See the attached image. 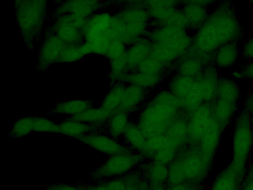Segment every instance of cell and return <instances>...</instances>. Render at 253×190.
<instances>
[{"instance_id":"cell-29","label":"cell","mask_w":253,"mask_h":190,"mask_svg":"<svg viewBox=\"0 0 253 190\" xmlns=\"http://www.w3.org/2000/svg\"><path fill=\"white\" fill-rule=\"evenodd\" d=\"M92 103L87 100L74 99L58 103L52 110V114H69L72 116L81 113L92 107Z\"/></svg>"},{"instance_id":"cell-42","label":"cell","mask_w":253,"mask_h":190,"mask_svg":"<svg viewBox=\"0 0 253 190\" xmlns=\"http://www.w3.org/2000/svg\"><path fill=\"white\" fill-rule=\"evenodd\" d=\"M251 4H253V0L249 1Z\"/></svg>"},{"instance_id":"cell-21","label":"cell","mask_w":253,"mask_h":190,"mask_svg":"<svg viewBox=\"0 0 253 190\" xmlns=\"http://www.w3.org/2000/svg\"><path fill=\"white\" fill-rule=\"evenodd\" d=\"M58 125L59 134L76 139L84 135L101 132L104 128L100 126L83 123L69 118L62 121Z\"/></svg>"},{"instance_id":"cell-36","label":"cell","mask_w":253,"mask_h":190,"mask_svg":"<svg viewBox=\"0 0 253 190\" xmlns=\"http://www.w3.org/2000/svg\"><path fill=\"white\" fill-rule=\"evenodd\" d=\"M238 66V70H234L231 73V75L234 78L253 81V61L248 64H241Z\"/></svg>"},{"instance_id":"cell-20","label":"cell","mask_w":253,"mask_h":190,"mask_svg":"<svg viewBox=\"0 0 253 190\" xmlns=\"http://www.w3.org/2000/svg\"><path fill=\"white\" fill-rule=\"evenodd\" d=\"M65 44L55 35L48 36L43 44L39 54V64L44 68L58 61L60 52Z\"/></svg>"},{"instance_id":"cell-34","label":"cell","mask_w":253,"mask_h":190,"mask_svg":"<svg viewBox=\"0 0 253 190\" xmlns=\"http://www.w3.org/2000/svg\"><path fill=\"white\" fill-rule=\"evenodd\" d=\"M33 132L59 133L58 125L47 118L35 117Z\"/></svg>"},{"instance_id":"cell-2","label":"cell","mask_w":253,"mask_h":190,"mask_svg":"<svg viewBox=\"0 0 253 190\" xmlns=\"http://www.w3.org/2000/svg\"><path fill=\"white\" fill-rule=\"evenodd\" d=\"M181 108L169 90H162L144 106L136 125L146 139L163 135L178 117Z\"/></svg>"},{"instance_id":"cell-19","label":"cell","mask_w":253,"mask_h":190,"mask_svg":"<svg viewBox=\"0 0 253 190\" xmlns=\"http://www.w3.org/2000/svg\"><path fill=\"white\" fill-rule=\"evenodd\" d=\"M222 130L214 118L196 147L200 150L204 157L210 163L217 147Z\"/></svg>"},{"instance_id":"cell-23","label":"cell","mask_w":253,"mask_h":190,"mask_svg":"<svg viewBox=\"0 0 253 190\" xmlns=\"http://www.w3.org/2000/svg\"><path fill=\"white\" fill-rule=\"evenodd\" d=\"M206 66L198 57L188 51L177 61L176 74L195 77L198 76Z\"/></svg>"},{"instance_id":"cell-25","label":"cell","mask_w":253,"mask_h":190,"mask_svg":"<svg viewBox=\"0 0 253 190\" xmlns=\"http://www.w3.org/2000/svg\"><path fill=\"white\" fill-rule=\"evenodd\" d=\"M123 137L127 146H129L143 156H146L147 139L136 124L130 123Z\"/></svg>"},{"instance_id":"cell-12","label":"cell","mask_w":253,"mask_h":190,"mask_svg":"<svg viewBox=\"0 0 253 190\" xmlns=\"http://www.w3.org/2000/svg\"><path fill=\"white\" fill-rule=\"evenodd\" d=\"M143 156L131 150L112 156L89 174L92 180L114 177L124 175L141 162Z\"/></svg>"},{"instance_id":"cell-4","label":"cell","mask_w":253,"mask_h":190,"mask_svg":"<svg viewBox=\"0 0 253 190\" xmlns=\"http://www.w3.org/2000/svg\"><path fill=\"white\" fill-rule=\"evenodd\" d=\"M84 38L85 42L82 45L87 54L106 55L111 44L119 40L114 15L103 12L94 14L86 19Z\"/></svg>"},{"instance_id":"cell-14","label":"cell","mask_w":253,"mask_h":190,"mask_svg":"<svg viewBox=\"0 0 253 190\" xmlns=\"http://www.w3.org/2000/svg\"><path fill=\"white\" fill-rule=\"evenodd\" d=\"M212 103H205L190 113L187 121L188 139L198 146L204 134L214 119Z\"/></svg>"},{"instance_id":"cell-31","label":"cell","mask_w":253,"mask_h":190,"mask_svg":"<svg viewBox=\"0 0 253 190\" xmlns=\"http://www.w3.org/2000/svg\"><path fill=\"white\" fill-rule=\"evenodd\" d=\"M145 170L149 181L155 187L161 186L168 180L169 168L165 164L153 161L146 166Z\"/></svg>"},{"instance_id":"cell-11","label":"cell","mask_w":253,"mask_h":190,"mask_svg":"<svg viewBox=\"0 0 253 190\" xmlns=\"http://www.w3.org/2000/svg\"><path fill=\"white\" fill-rule=\"evenodd\" d=\"M143 4L151 20L158 26L187 29V23L178 3L175 1H146Z\"/></svg>"},{"instance_id":"cell-1","label":"cell","mask_w":253,"mask_h":190,"mask_svg":"<svg viewBox=\"0 0 253 190\" xmlns=\"http://www.w3.org/2000/svg\"><path fill=\"white\" fill-rule=\"evenodd\" d=\"M244 37L233 2L220 1L192 36L189 51L207 66L213 64L219 48L230 43H239Z\"/></svg>"},{"instance_id":"cell-40","label":"cell","mask_w":253,"mask_h":190,"mask_svg":"<svg viewBox=\"0 0 253 190\" xmlns=\"http://www.w3.org/2000/svg\"><path fill=\"white\" fill-rule=\"evenodd\" d=\"M46 190H80L75 187L67 185H56L49 187Z\"/></svg>"},{"instance_id":"cell-22","label":"cell","mask_w":253,"mask_h":190,"mask_svg":"<svg viewBox=\"0 0 253 190\" xmlns=\"http://www.w3.org/2000/svg\"><path fill=\"white\" fill-rule=\"evenodd\" d=\"M147 90L134 85H126L118 111L128 114L135 111L145 101L147 95Z\"/></svg>"},{"instance_id":"cell-10","label":"cell","mask_w":253,"mask_h":190,"mask_svg":"<svg viewBox=\"0 0 253 190\" xmlns=\"http://www.w3.org/2000/svg\"><path fill=\"white\" fill-rule=\"evenodd\" d=\"M16 14L25 38L31 40L40 31L45 13L43 1H16Z\"/></svg>"},{"instance_id":"cell-30","label":"cell","mask_w":253,"mask_h":190,"mask_svg":"<svg viewBox=\"0 0 253 190\" xmlns=\"http://www.w3.org/2000/svg\"><path fill=\"white\" fill-rule=\"evenodd\" d=\"M126 86V85L122 83L115 84L104 98L101 107L112 114L118 111L123 99Z\"/></svg>"},{"instance_id":"cell-16","label":"cell","mask_w":253,"mask_h":190,"mask_svg":"<svg viewBox=\"0 0 253 190\" xmlns=\"http://www.w3.org/2000/svg\"><path fill=\"white\" fill-rule=\"evenodd\" d=\"M217 1H187L182 4L181 10L187 23V28L198 30L207 19L209 13L207 6Z\"/></svg>"},{"instance_id":"cell-8","label":"cell","mask_w":253,"mask_h":190,"mask_svg":"<svg viewBox=\"0 0 253 190\" xmlns=\"http://www.w3.org/2000/svg\"><path fill=\"white\" fill-rule=\"evenodd\" d=\"M253 144V128L248 112L244 109L236 119L233 140L232 160L235 167L246 170V164Z\"/></svg>"},{"instance_id":"cell-15","label":"cell","mask_w":253,"mask_h":190,"mask_svg":"<svg viewBox=\"0 0 253 190\" xmlns=\"http://www.w3.org/2000/svg\"><path fill=\"white\" fill-rule=\"evenodd\" d=\"M76 140L99 152L110 156L130 151L127 146L101 132L84 135Z\"/></svg>"},{"instance_id":"cell-32","label":"cell","mask_w":253,"mask_h":190,"mask_svg":"<svg viewBox=\"0 0 253 190\" xmlns=\"http://www.w3.org/2000/svg\"><path fill=\"white\" fill-rule=\"evenodd\" d=\"M35 117H26L20 118L13 125L9 137L19 139L33 132Z\"/></svg>"},{"instance_id":"cell-17","label":"cell","mask_w":253,"mask_h":190,"mask_svg":"<svg viewBox=\"0 0 253 190\" xmlns=\"http://www.w3.org/2000/svg\"><path fill=\"white\" fill-rule=\"evenodd\" d=\"M246 171L230 165L216 178L210 190H241Z\"/></svg>"},{"instance_id":"cell-7","label":"cell","mask_w":253,"mask_h":190,"mask_svg":"<svg viewBox=\"0 0 253 190\" xmlns=\"http://www.w3.org/2000/svg\"><path fill=\"white\" fill-rule=\"evenodd\" d=\"M240 89L233 79L218 75L216 95L212 104L213 116L223 130L237 108Z\"/></svg>"},{"instance_id":"cell-27","label":"cell","mask_w":253,"mask_h":190,"mask_svg":"<svg viewBox=\"0 0 253 190\" xmlns=\"http://www.w3.org/2000/svg\"><path fill=\"white\" fill-rule=\"evenodd\" d=\"M113 114L102 107H91L77 115L71 116L69 118L83 123L104 126Z\"/></svg>"},{"instance_id":"cell-35","label":"cell","mask_w":253,"mask_h":190,"mask_svg":"<svg viewBox=\"0 0 253 190\" xmlns=\"http://www.w3.org/2000/svg\"><path fill=\"white\" fill-rule=\"evenodd\" d=\"M126 45L119 40L114 41L110 45L106 55L111 61L123 58L126 50Z\"/></svg>"},{"instance_id":"cell-26","label":"cell","mask_w":253,"mask_h":190,"mask_svg":"<svg viewBox=\"0 0 253 190\" xmlns=\"http://www.w3.org/2000/svg\"><path fill=\"white\" fill-rule=\"evenodd\" d=\"M129 124L128 114L118 111L110 117L104 128L107 135L117 140L123 136Z\"/></svg>"},{"instance_id":"cell-37","label":"cell","mask_w":253,"mask_h":190,"mask_svg":"<svg viewBox=\"0 0 253 190\" xmlns=\"http://www.w3.org/2000/svg\"><path fill=\"white\" fill-rule=\"evenodd\" d=\"M239 55L244 58H253V38L244 44L240 49Z\"/></svg>"},{"instance_id":"cell-24","label":"cell","mask_w":253,"mask_h":190,"mask_svg":"<svg viewBox=\"0 0 253 190\" xmlns=\"http://www.w3.org/2000/svg\"><path fill=\"white\" fill-rule=\"evenodd\" d=\"M238 43L227 44L216 50L213 59V64L216 67L228 68L234 65L240 53Z\"/></svg>"},{"instance_id":"cell-9","label":"cell","mask_w":253,"mask_h":190,"mask_svg":"<svg viewBox=\"0 0 253 190\" xmlns=\"http://www.w3.org/2000/svg\"><path fill=\"white\" fill-rule=\"evenodd\" d=\"M169 83V90L177 98L183 109L190 113L206 103L197 76L190 77L176 74Z\"/></svg>"},{"instance_id":"cell-41","label":"cell","mask_w":253,"mask_h":190,"mask_svg":"<svg viewBox=\"0 0 253 190\" xmlns=\"http://www.w3.org/2000/svg\"><path fill=\"white\" fill-rule=\"evenodd\" d=\"M245 178L253 179V163L251 166L248 174L246 175Z\"/></svg>"},{"instance_id":"cell-13","label":"cell","mask_w":253,"mask_h":190,"mask_svg":"<svg viewBox=\"0 0 253 190\" xmlns=\"http://www.w3.org/2000/svg\"><path fill=\"white\" fill-rule=\"evenodd\" d=\"M86 21L85 18L65 14L60 16L55 21L54 34L65 45H80L79 43L84 38V28Z\"/></svg>"},{"instance_id":"cell-3","label":"cell","mask_w":253,"mask_h":190,"mask_svg":"<svg viewBox=\"0 0 253 190\" xmlns=\"http://www.w3.org/2000/svg\"><path fill=\"white\" fill-rule=\"evenodd\" d=\"M151 43V55L166 67L177 61L192 46V37L185 29L158 26L147 34Z\"/></svg>"},{"instance_id":"cell-6","label":"cell","mask_w":253,"mask_h":190,"mask_svg":"<svg viewBox=\"0 0 253 190\" xmlns=\"http://www.w3.org/2000/svg\"><path fill=\"white\" fill-rule=\"evenodd\" d=\"M119 40L126 45L143 38L148 32L150 17L143 3L132 4L114 15Z\"/></svg>"},{"instance_id":"cell-5","label":"cell","mask_w":253,"mask_h":190,"mask_svg":"<svg viewBox=\"0 0 253 190\" xmlns=\"http://www.w3.org/2000/svg\"><path fill=\"white\" fill-rule=\"evenodd\" d=\"M210 163L199 149L194 148L173 160L169 168L168 180L171 185L197 184L205 178Z\"/></svg>"},{"instance_id":"cell-18","label":"cell","mask_w":253,"mask_h":190,"mask_svg":"<svg viewBox=\"0 0 253 190\" xmlns=\"http://www.w3.org/2000/svg\"><path fill=\"white\" fill-rule=\"evenodd\" d=\"M151 52V43L146 37L142 38L129 45L125 55L129 72L135 70L142 62L150 56Z\"/></svg>"},{"instance_id":"cell-28","label":"cell","mask_w":253,"mask_h":190,"mask_svg":"<svg viewBox=\"0 0 253 190\" xmlns=\"http://www.w3.org/2000/svg\"><path fill=\"white\" fill-rule=\"evenodd\" d=\"M99 4L96 1H72L67 2L59 8V13L71 14L86 18L95 11Z\"/></svg>"},{"instance_id":"cell-33","label":"cell","mask_w":253,"mask_h":190,"mask_svg":"<svg viewBox=\"0 0 253 190\" xmlns=\"http://www.w3.org/2000/svg\"><path fill=\"white\" fill-rule=\"evenodd\" d=\"M87 54L82 44L64 45L59 56L58 62H69L80 59Z\"/></svg>"},{"instance_id":"cell-38","label":"cell","mask_w":253,"mask_h":190,"mask_svg":"<svg viewBox=\"0 0 253 190\" xmlns=\"http://www.w3.org/2000/svg\"><path fill=\"white\" fill-rule=\"evenodd\" d=\"M245 103L244 109L250 116L253 128V91L248 95Z\"/></svg>"},{"instance_id":"cell-39","label":"cell","mask_w":253,"mask_h":190,"mask_svg":"<svg viewBox=\"0 0 253 190\" xmlns=\"http://www.w3.org/2000/svg\"><path fill=\"white\" fill-rule=\"evenodd\" d=\"M197 186L195 184H182L172 185L171 189L167 190H198Z\"/></svg>"}]
</instances>
